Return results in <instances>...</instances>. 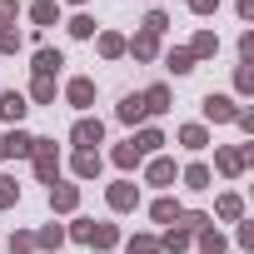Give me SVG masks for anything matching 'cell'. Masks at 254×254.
I'll return each instance as SVG.
<instances>
[{"mask_svg":"<svg viewBox=\"0 0 254 254\" xmlns=\"http://www.w3.org/2000/svg\"><path fill=\"white\" fill-rule=\"evenodd\" d=\"M135 145H140V155H145V150H160V145H165V140H160V130H145V135H140V140H135Z\"/></svg>","mask_w":254,"mask_h":254,"instance_id":"f546056e","label":"cell"},{"mask_svg":"<svg viewBox=\"0 0 254 254\" xmlns=\"http://www.w3.org/2000/svg\"><path fill=\"white\" fill-rule=\"evenodd\" d=\"M199 249H204V254H224V239H219L214 229H204V234H199Z\"/></svg>","mask_w":254,"mask_h":254,"instance_id":"484cf974","label":"cell"},{"mask_svg":"<svg viewBox=\"0 0 254 254\" xmlns=\"http://www.w3.org/2000/svg\"><path fill=\"white\" fill-rule=\"evenodd\" d=\"M70 35L90 40V35H95V20H90V15H75V20H70Z\"/></svg>","mask_w":254,"mask_h":254,"instance_id":"d4e9b609","label":"cell"},{"mask_svg":"<svg viewBox=\"0 0 254 254\" xmlns=\"http://www.w3.org/2000/svg\"><path fill=\"white\" fill-rule=\"evenodd\" d=\"M60 239H65V234H60V229H55V224H50V229H45V234H40V244H45V249H55V244H60Z\"/></svg>","mask_w":254,"mask_h":254,"instance_id":"d590c367","label":"cell"},{"mask_svg":"<svg viewBox=\"0 0 254 254\" xmlns=\"http://www.w3.org/2000/svg\"><path fill=\"white\" fill-rule=\"evenodd\" d=\"M50 204H55V209H75V204H80V190H75V185H50Z\"/></svg>","mask_w":254,"mask_h":254,"instance_id":"8992f818","label":"cell"},{"mask_svg":"<svg viewBox=\"0 0 254 254\" xmlns=\"http://www.w3.org/2000/svg\"><path fill=\"white\" fill-rule=\"evenodd\" d=\"M185 185H190V190H204V185H209V170H204V165H190V170H185Z\"/></svg>","mask_w":254,"mask_h":254,"instance_id":"7402d4cb","label":"cell"},{"mask_svg":"<svg viewBox=\"0 0 254 254\" xmlns=\"http://www.w3.org/2000/svg\"><path fill=\"white\" fill-rule=\"evenodd\" d=\"M214 5H219V0H190V10H194V15H209Z\"/></svg>","mask_w":254,"mask_h":254,"instance_id":"8d00e7d4","label":"cell"},{"mask_svg":"<svg viewBox=\"0 0 254 254\" xmlns=\"http://www.w3.org/2000/svg\"><path fill=\"white\" fill-rule=\"evenodd\" d=\"M120 120H125V125L145 120V100H140V95H125V100H120Z\"/></svg>","mask_w":254,"mask_h":254,"instance_id":"ba28073f","label":"cell"},{"mask_svg":"<svg viewBox=\"0 0 254 254\" xmlns=\"http://www.w3.org/2000/svg\"><path fill=\"white\" fill-rule=\"evenodd\" d=\"M100 135H105V125H100V120H80L75 130H70V140H75L80 150H90V145H100Z\"/></svg>","mask_w":254,"mask_h":254,"instance_id":"3957f363","label":"cell"},{"mask_svg":"<svg viewBox=\"0 0 254 254\" xmlns=\"http://www.w3.org/2000/svg\"><path fill=\"white\" fill-rule=\"evenodd\" d=\"M75 175H80V180L100 175V155H95V150H80V155H75Z\"/></svg>","mask_w":254,"mask_h":254,"instance_id":"8fae6325","label":"cell"},{"mask_svg":"<svg viewBox=\"0 0 254 254\" xmlns=\"http://www.w3.org/2000/svg\"><path fill=\"white\" fill-rule=\"evenodd\" d=\"M204 115H209V120H239V105L224 100V95H209V100H204Z\"/></svg>","mask_w":254,"mask_h":254,"instance_id":"277c9868","label":"cell"},{"mask_svg":"<svg viewBox=\"0 0 254 254\" xmlns=\"http://www.w3.org/2000/svg\"><path fill=\"white\" fill-rule=\"evenodd\" d=\"M35 100H40V105L55 100V75H35Z\"/></svg>","mask_w":254,"mask_h":254,"instance_id":"ac0fdd59","label":"cell"},{"mask_svg":"<svg viewBox=\"0 0 254 254\" xmlns=\"http://www.w3.org/2000/svg\"><path fill=\"white\" fill-rule=\"evenodd\" d=\"M115 165H120V170L140 165V145H135V140H130V145H120V150H115Z\"/></svg>","mask_w":254,"mask_h":254,"instance_id":"9a60e30c","label":"cell"},{"mask_svg":"<svg viewBox=\"0 0 254 254\" xmlns=\"http://www.w3.org/2000/svg\"><path fill=\"white\" fill-rule=\"evenodd\" d=\"M165 65H170L175 75H185V70H194V55H190V50H170V60H165Z\"/></svg>","mask_w":254,"mask_h":254,"instance_id":"e0dca14e","label":"cell"},{"mask_svg":"<svg viewBox=\"0 0 254 254\" xmlns=\"http://www.w3.org/2000/svg\"><path fill=\"white\" fill-rule=\"evenodd\" d=\"M180 214H185V209H180L175 199H160V204H155V219H160V224H170V219H180Z\"/></svg>","mask_w":254,"mask_h":254,"instance_id":"603a6c76","label":"cell"},{"mask_svg":"<svg viewBox=\"0 0 254 254\" xmlns=\"http://www.w3.org/2000/svg\"><path fill=\"white\" fill-rule=\"evenodd\" d=\"M10 249H15V254H30V249H35V239H30V234H15V239H10Z\"/></svg>","mask_w":254,"mask_h":254,"instance_id":"836d02e7","label":"cell"},{"mask_svg":"<svg viewBox=\"0 0 254 254\" xmlns=\"http://www.w3.org/2000/svg\"><path fill=\"white\" fill-rule=\"evenodd\" d=\"M65 60H60V50H35V75H55Z\"/></svg>","mask_w":254,"mask_h":254,"instance_id":"30bf717a","label":"cell"},{"mask_svg":"<svg viewBox=\"0 0 254 254\" xmlns=\"http://www.w3.org/2000/svg\"><path fill=\"white\" fill-rule=\"evenodd\" d=\"M5 155H10V145H5V135H0V160H5Z\"/></svg>","mask_w":254,"mask_h":254,"instance_id":"f35d334b","label":"cell"},{"mask_svg":"<svg viewBox=\"0 0 254 254\" xmlns=\"http://www.w3.org/2000/svg\"><path fill=\"white\" fill-rule=\"evenodd\" d=\"M185 244H190V229H170V234L160 239V249H170V254H175V249H185Z\"/></svg>","mask_w":254,"mask_h":254,"instance_id":"cb8c5ba5","label":"cell"},{"mask_svg":"<svg viewBox=\"0 0 254 254\" xmlns=\"http://www.w3.org/2000/svg\"><path fill=\"white\" fill-rule=\"evenodd\" d=\"M75 239H80V244H95V249H110V244L120 239V229H115V224H95V219H80V224H75Z\"/></svg>","mask_w":254,"mask_h":254,"instance_id":"6da1fadb","label":"cell"},{"mask_svg":"<svg viewBox=\"0 0 254 254\" xmlns=\"http://www.w3.org/2000/svg\"><path fill=\"white\" fill-rule=\"evenodd\" d=\"M110 209H135V185H115L110 190Z\"/></svg>","mask_w":254,"mask_h":254,"instance_id":"7c38bea8","label":"cell"},{"mask_svg":"<svg viewBox=\"0 0 254 254\" xmlns=\"http://www.w3.org/2000/svg\"><path fill=\"white\" fill-rule=\"evenodd\" d=\"M165 25H170V20H165V15H160V10H150V20H145V30H150V35H160V30H165Z\"/></svg>","mask_w":254,"mask_h":254,"instance_id":"d6a6232c","label":"cell"},{"mask_svg":"<svg viewBox=\"0 0 254 254\" xmlns=\"http://www.w3.org/2000/svg\"><path fill=\"white\" fill-rule=\"evenodd\" d=\"M170 180H175V165L170 160H155L150 165V185H170Z\"/></svg>","mask_w":254,"mask_h":254,"instance_id":"d6986e66","label":"cell"},{"mask_svg":"<svg viewBox=\"0 0 254 254\" xmlns=\"http://www.w3.org/2000/svg\"><path fill=\"white\" fill-rule=\"evenodd\" d=\"M20 115H25V95H15V90H10L5 100H0V120H10V125H15Z\"/></svg>","mask_w":254,"mask_h":254,"instance_id":"9c48e42d","label":"cell"},{"mask_svg":"<svg viewBox=\"0 0 254 254\" xmlns=\"http://www.w3.org/2000/svg\"><path fill=\"white\" fill-rule=\"evenodd\" d=\"M239 209H244L239 194H224V199H219V214H224V219H239Z\"/></svg>","mask_w":254,"mask_h":254,"instance_id":"f1b7e54d","label":"cell"},{"mask_svg":"<svg viewBox=\"0 0 254 254\" xmlns=\"http://www.w3.org/2000/svg\"><path fill=\"white\" fill-rule=\"evenodd\" d=\"M140 100H145V115H165V110H170V90H165V85H155V90H145Z\"/></svg>","mask_w":254,"mask_h":254,"instance_id":"5b68a950","label":"cell"},{"mask_svg":"<svg viewBox=\"0 0 254 254\" xmlns=\"http://www.w3.org/2000/svg\"><path fill=\"white\" fill-rule=\"evenodd\" d=\"M0 50H20V35L10 25H0Z\"/></svg>","mask_w":254,"mask_h":254,"instance_id":"4dcf8cb0","label":"cell"},{"mask_svg":"<svg viewBox=\"0 0 254 254\" xmlns=\"http://www.w3.org/2000/svg\"><path fill=\"white\" fill-rule=\"evenodd\" d=\"M90 100H95V85H90V80H70V105H80V110H85Z\"/></svg>","mask_w":254,"mask_h":254,"instance_id":"4fadbf2b","label":"cell"},{"mask_svg":"<svg viewBox=\"0 0 254 254\" xmlns=\"http://www.w3.org/2000/svg\"><path fill=\"white\" fill-rule=\"evenodd\" d=\"M15 199H20V185H15L10 175H0V209H10Z\"/></svg>","mask_w":254,"mask_h":254,"instance_id":"5bb4252c","label":"cell"},{"mask_svg":"<svg viewBox=\"0 0 254 254\" xmlns=\"http://www.w3.org/2000/svg\"><path fill=\"white\" fill-rule=\"evenodd\" d=\"M130 50H135V55H140V60H150V55H155V35H150V30H145V35H140V40H135V45H130Z\"/></svg>","mask_w":254,"mask_h":254,"instance_id":"83f0119b","label":"cell"},{"mask_svg":"<svg viewBox=\"0 0 254 254\" xmlns=\"http://www.w3.org/2000/svg\"><path fill=\"white\" fill-rule=\"evenodd\" d=\"M5 145H10V155H30V150H35V140H30V135H20V130H15V135H5Z\"/></svg>","mask_w":254,"mask_h":254,"instance_id":"44dd1931","label":"cell"},{"mask_svg":"<svg viewBox=\"0 0 254 254\" xmlns=\"http://www.w3.org/2000/svg\"><path fill=\"white\" fill-rule=\"evenodd\" d=\"M214 45H219V40H214V35H199V40H194V45H190V55H194V60H199V55H214Z\"/></svg>","mask_w":254,"mask_h":254,"instance_id":"4316f807","label":"cell"},{"mask_svg":"<svg viewBox=\"0 0 254 254\" xmlns=\"http://www.w3.org/2000/svg\"><path fill=\"white\" fill-rule=\"evenodd\" d=\"M30 20H35V25H55V5H50V0H40V5H30Z\"/></svg>","mask_w":254,"mask_h":254,"instance_id":"ffe728a7","label":"cell"},{"mask_svg":"<svg viewBox=\"0 0 254 254\" xmlns=\"http://www.w3.org/2000/svg\"><path fill=\"white\" fill-rule=\"evenodd\" d=\"M30 155H35V175H40V180H55V145H50V140H35Z\"/></svg>","mask_w":254,"mask_h":254,"instance_id":"7a4b0ae2","label":"cell"},{"mask_svg":"<svg viewBox=\"0 0 254 254\" xmlns=\"http://www.w3.org/2000/svg\"><path fill=\"white\" fill-rule=\"evenodd\" d=\"M180 140H185L190 150H204V140H209V135H204V125H185V130H180Z\"/></svg>","mask_w":254,"mask_h":254,"instance_id":"2e32d148","label":"cell"},{"mask_svg":"<svg viewBox=\"0 0 254 254\" xmlns=\"http://www.w3.org/2000/svg\"><path fill=\"white\" fill-rule=\"evenodd\" d=\"M244 165H249V150H219V170L224 175H239Z\"/></svg>","mask_w":254,"mask_h":254,"instance_id":"52a82bcc","label":"cell"},{"mask_svg":"<svg viewBox=\"0 0 254 254\" xmlns=\"http://www.w3.org/2000/svg\"><path fill=\"white\" fill-rule=\"evenodd\" d=\"M0 20H15V0H0Z\"/></svg>","mask_w":254,"mask_h":254,"instance_id":"74e56055","label":"cell"},{"mask_svg":"<svg viewBox=\"0 0 254 254\" xmlns=\"http://www.w3.org/2000/svg\"><path fill=\"white\" fill-rule=\"evenodd\" d=\"M100 50H105V55H120L125 40H120V35H100Z\"/></svg>","mask_w":254,"mask_h":254,"instance_id":"1f68e13d","label":"cell"},{"mask_svg":"<svg viewBox=\"0 0 254 254\" xmlns=\"http://www.w3.org/2000/svg\"><path fill=\"white\" fill-rule=\"evenodd\" d=\"M130 254H160V244H155V239H135V244H130Z\"/></svg>","mask_w":254,"mask_h":254,"instance_id":"e575fe53","label":"cell"}]
</instances>
